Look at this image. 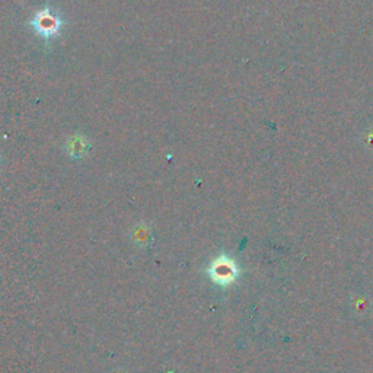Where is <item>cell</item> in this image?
<instances>
[{
    "label": "cell",
    "mask_w": 373,
    "mask_h": 373,
    "mask_svg": "<svg viewBox=\"0 0 373 373\" xmlns=\"http://www.w3.org/2000/svg\"><path fill=\"white\" fill-rule=\"evenodd\" d=\"M31 26L34 28V31L40 37L50 40L61 33L63 21H61L58 14L53 12L50 8H46L34 15L33 21H31Z\"/></svg>",
    "instance_id": "cell-1"
},
{
    "label": "cell",
    "mask_w": 373,
    "mask_h": 373,
    "mask_svg": "<svg viewBox=\"0 0 373 373\" xmlns=\"http://www.w3.org/2000/svg\"><path fill=\"white\" fill-rule=\"evenodd\" d=\"M238 274L236 266L228 260V258H221L213 263L211 268H210V275L214 280L216 283L219 285H229L231 282H233L235 277Z\"/></svg>",
    "instance_id": "cell-2"
}]
</instances>
